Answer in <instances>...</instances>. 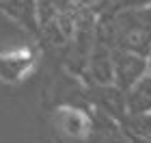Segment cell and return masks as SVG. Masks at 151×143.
I'll list each match as a JSON object with an SVG mask.
<instances>
[{"label":"cell","instance_id":"obj_1","mask_svg":"<svg viewBox=\"0 0 151 143\" xmlns=\"http://www.w3.org/2000/svg\"><path fill=\"white\" fill-rule=\"evenodd\" d=\"M37 48L35 46H15L0 50V80L6 85H17L35 70L37 65Z\"/></svg>","mask_w":151,"mask_h":143},{"label":"cell","instance_id":"obj_2","mask_svg":"<svg viewBox=\"0 0 151 143\" xmlns=\"http://www.w3.org/2000/svg\"><path fill=\"white\" fill-rule=\"evenodd\" d=\"M147 72H149V59L147 57L112 48V78H116V83L123 89H129Z\"/></svg>","mask_w":151,"mask_h":143},{"label":"cell","instance_id":"obj_3","mask_svg":"<svg viewBox=\"0 0 151 143\" xmlns=\"http://www.w3.org/2000/svg\"><path fill=\"white\" fill-rule=\"evenodd\" d=\"M54 124L65 137L84 141L91 134V119L84 111L76 106H58L54 111Z\"/></svg>","mask_w":151,"mask_h":143},{"label":"cell","instance_id":"obj_4","mask_svg":"<svg viewBox=\"0 0 151 143\" xmlns=\"http://www.w3.org/2000/svg\"><path fill=\"white\" fill-rule=\"evenodd\" d=\"M0 11L22 28L37 30V0H0Z\"/></svg>","mask_w":151,"mask_h":143},{"label":"cell","instance_id":"obj_5","mask_svg":"<svg viewBox=\"0 0 151 143\" xmlns=\"http://www.w3.org/2000/svg\"><path fill=\"white\" fill-rule=\"evenodd\" d=\"M86 61H88V70L93 72V76L99 83H110L112 80V48L108 44L95 39L86 54Z\"/></svg>","mask_w":151,"mask_h":143},{"label":"cell","instance_id":"obj_6","mask_svg":"<svg viewBox=\"0 0 151 143\" xmlns=\"http://www.w3.org/2000/svg\"><path fill=\"white\" fill-rule=\"evenodd\" d=\"M129 102L136 106V108H149L151 106V74L147 72L140 80L129 87Z\"/></svg>","mask_w":151,"mask_h":143},{"label":"cell","instance_id":"obj_7","mask_svg":"<svg viewBox=\"0 0 151 143\" xmlns=\"http://www.w3.org/2000/svg\"><path fill=\"white\" fill-rule=\"evenodd\" d=\"M125 7H151V0H125Z\"/></svg>","mask_w":151,"mask_h":143}]
</instances>
